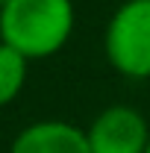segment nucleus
I'll return each instance as SVG.
<instances>
[{
	"label": "nucleus",
	"mask_w": 150,
	"mask_h": 153,
	"mask_svg": "<svg viewBox=\"0 0 150 153\" xmlns=\"http://www.w3.org/2000/svg\"><path fill=\"white\" fill-rule=\"evenodd\" d=\"M74 30V0H9L0 9V41L30 62L65 50Z\"/></svg>",
	"instance_id": "nucleus-1"
},
{
	"label": "nucleus",
	"mask_w": 150,
	"mask_h": 153,
	"mask_svg": "<svg viewBox=\"0 0 150 153\" xmlns=\"http://www.w3.org/2000/svg\"><path fill=\"white\" fill-rule=\"evenodd\" d=\"M103 56L115 74L150 79V0H124L103 30Z\"/></svg>",
	"instance_id": "nucleus-2"
},
{
	"label": "nucleus",
	"mask_w": 150,
	"mask_h": 153,
	"mask_svg": "<svg viewBox=\"0 0 150 153\" xmlns=\"http://www.w3.org/2000/svg\"><path fill=\"white\" fill-rule=\"evenodd\" d=\"M91 153H144L150 144V124L141 109L130 103H112L85 127Z\"/></svg>",
	"instance_id": "nucleus-3"
},
{
	"label": "nucleus",
	"mask_w": 150,
	"mask_h": 153,
	"mask_svg": "<svg viewBox=\"0 0 150 153\" xmlns=\"http://www.w3.org/2000/svg\"><path fill=\"white\" fill-rule=\"evenodd\" d=\"M9 153H91L85 130L71 121H33L12 138Z\"/></svg>",
	"instance_id": "nucleus-4"
},
{
	"label": "nucleus",
	"mask_w": 150,
	"mask_h": 153,
	"mask_svg": "<svg viewBox=\"0 0 150 153\" xmlns=\"http://www.w3.org/2000/svg\"><path fill=\"white\" fill-rule=\"evenodd\" d=\"M30 79V59L0 41V109L15 103Z\"/></svg>",
	"instance_id": "nucleus-5"
},
{
	"label": "nucleus",
	"mask_w": 150,
	"mask_h": 153,
	"mask_svg": "<svg viewBox=\"0 0 150 153\" xmlns=\"http://www.w3.org/2000/svg\"><path fill=\"white\" fill-rule=\"evenodd\" d=\"M6 3H9V0H0V9H3V6H6Z\"/></svg>",
	"instance_id": "nucleus-6"
},
{
	"label": "nucleus",
	"mask_w": 150,
	"mask_h": 153,
	"mask_svg": "<svg viewBox=\"0 0 150 153\" xmlns=\"http://www.w3.org/2000/svg\"><path fill=\"white\" fill-rule=\"evenodd\" d=\"M144 153H150V144H147V150H144Z\"/></svg>",
	"instance_id": "nucleus-7"
}]
</instances>
